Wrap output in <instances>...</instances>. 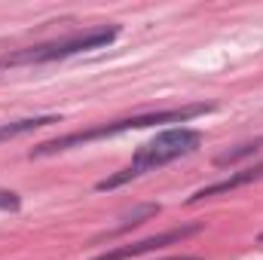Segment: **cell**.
<instances>
[{"label": "cell", "mask_w": 263, "mask_h": 260, "mask_svg": "<svg viewBox=\"0 0 263 260\" xmlns=\"http://www.w3.org/2000/svg\"><path fill=\"white\" fill-rule=\"evenodd\" d=\"M254 181H263V162L251 165V169H242V172H233V175H227L223 181H214V184L202 187V190H196V193L190 196L187 202H190V205H196V202H202V199L227 196V193H233V190H239V187H248V184H254Z\"/></svg>", "instance_id": "5"}, {"label": "cell", "mask_w": 263, "mask_h": 260, "mask_svg": "<svg viewBox=\"0 0 263 260\" xmlns=\"http://www.w3.org/2000/svg\"><path fill=\"white\" fill-rule=\"evenodd\" d=\"M214 110L211 104H184V107H175V110H150V114H138V117H126V120H114V123H101L95 129L86 132H70L62 138H52V141H43L37 144L28 156L31 159H40V156H55V153H65L73 147H83V144H92V141H101V138H114V135H123V132H135V129H147V126H159V123H187L193 117H202Z\"/></svg>", "instance_id": "1"}, {"label": "cell", "mask_w": 263, "mask_h": 260, "mask_svg": "<svg viewBox=\"0 0 263 260\" xmlns=\"http://www.w3.org/2000/svg\"><path fill=\"white\" fill-rule=\"evenodd\" d=\"M199 233V224H187V227H178V230H168V233H159V236H147V239H138L132 245H120L114 251H104L92 260H129L138 254H150V251H159V248H168L175 242H184L187 236Z\"/></svg>", "instance_id": "4"}, {"label": "cell", "mask_w": 263, "mask_h": 260, "mask_svg": "<svg viewBox=\"0 0 263 260\" xmlns=\"http://www.w3.org/2000/svg\"><path fill=\"white\" fill-rule=\"evenodd\" d=\"M52 123H62V117H28V120H15V123H3L0 126V141H9V138H18V135H28L34 129H43V126H52Z\"/></svg>", "instance_id": "6"}, {"label": "cell", "mask_w": 263, "mask_h": 260, "mask_svg": "<svg viewBox=\"0 0 263 260\" xmlns=\"http://www.w3.org/2000/svg\"><path fill=\"white\" fill-rule=\"evenodd\" d=\"M120 37V25H101V28H89L83 34H73L65 40H52V43H40V46H28L18 52H6L0 55V70L6 67H22V65H46V62H62L80 52H92V49H104Z\"/></svg>", "instance_id": "3"}, {"label": "cell", "mask_w": 263, "mask_h": 260, "mask_svg": "<svg viewBox=\"0 0 263 260\" xmlns=\"http://www.w3.org/2000/svg\"><path fill=\"white\" fill-rule=\"evenodd\" d=\"M199 144H202V132L190 129V126H175V129L159 132L153 141H147V144L138 147V153L132 156V162L123 172L98 181L95 190H117V187L129 184L135 178L147 175V172H156V169H162V165H168V162H175L181 156H190Z\"/></svg>", "instance_id": "2"}, {"label": "cell", "mask_w": 263, "mask_h": 260, "mask_svg": "<svg viewBox=\"0 0 263 260\" xmlns=\"http://www.w3.org/2000/svg\"><path fill=\"white\" fill-rule=\"evenodd\" d=\"M22 208V196L12 190H0V211H18Z\"/></svg>", "instance_id": "9"}, {"label": "cell", "mask_w": 263, "mask_h": 260, "mask_svg": "<svg viewBox=\"0 0 263 260\" xmlns=\"http://www.w3.org/2000/svg\"><path fill=\"white\" fill-rule=\"evenodd\" d=\"M172 260H199V257H172Z\"/></svg>", "instance_id": "10"}, {"label": "cell", "mask_w": 263, "mask_h": 260, "mask_svg": "<svg viewBox=\"0 0 263 260\" xmlns=\"http://www.w3.org/2000/svg\"><path fill=\"white\" fill-rule=\"evenodd\" d=\"M260 245H263V233H260Z\"/></svg>", "instance_id": "11"}, {"label": "cell", "mask_w": 263, "mask_h": 260, "mask_svg": "<svg viewBox=\"0 0 263 260\" xmlns=\"http://www.w3.org/2000/svg\"><path fill=\"white\" fill-rule=\"evenodd\" d=\"M260 150H263V138H257V141H248V144H239V147L220 153V156L214 159V165H233V162H239V159H245V156H254V153H260Z\"/></svg>", "instance_id": "7"}, {"label": "cell", "mask_w": 263, "mask_h": 260, "mask_svg": "<svg viewBox=\"0 0 263 260\" xmlns=\"http://www.w3.org/2000/svg\"><path fill=\"white\" fill-rule=\"evenodd\" d=\"M153 214H159V205H138L135 211H132L129 217H123V224L114 230V233H126L129 227H138V224H144L147 217H153Z\"/></svg>", "instance_id": "8"}]
</instances>
